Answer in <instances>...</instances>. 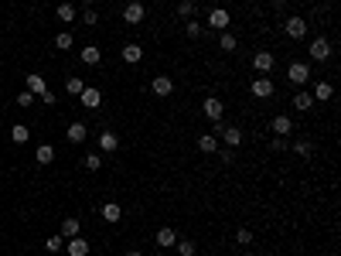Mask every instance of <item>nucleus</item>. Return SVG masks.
Here are the masks:
<instances>
[{
	"label": "nucleus",
	"instance_id": "obj_27",
	"mask_svg": "<svg viewBox=\"0 0 341 256\" xmlns=\"http://www.w3.org/2000/svg\"><path fill=\"white\" fill-rule=\"evenodd\" d=\"M82 89H86V82L78 79V76H68V79H65V92H68V96L78 99V92H82Z\"/></svg>",
	"mask_w": 341,
	"mask_h": 256
},
{
	"label": "nucleus",
	"instance_id": "obj_36",
	"mask_svg": "<svg viewBox=\"0 0 341 256\" xmlns=\"http://www.w3.org/2000/svg\"><path fill=\"white\" fill-rule=\"evenodd\" d=\"M184 34H188V38H198V34H202V24H198V20H184Z\"/></svg>",
	"mask_w": 341,
	"mask_h": 256
},
{
	"label": "nucleus",
	"instance_id": "obj_44",
	"mask_svg": "<svg viewBox=\"0 0 341 256\" xmlns=\"http://www.w3.org/2000/svg\"><path fill=\"white\" fill-rule=\"evenodd\" d=\"M242 256H252V253H242Z\"/></svg>",
	"mask_w": 341,
	"mask_h": 256
},
{
	"label": "nucleus",
	"instance_id": "obj_10",
	"mask_svg": "<svg viewBox=\"0 0 341 256\" xmlns=\"http://www.w3.org/2000/svg\"><path fill=\"white\" fill-rule=\"evenodd\" d=\"M150 89H154V96H170L174 92V82H170V76H154V82H150Z\"/></svg>",
	"mask_w": 341,
	"mask_h": 256
},
{
	"label": "nucleus",
	"instance_id": "obj_1",
	"mask_svg": "<svg viewBox=\"0 0 341 256\" xmlns=\"http://www.w3.org/2000/svg\"><path fill=\"white\" fill-rule=\"evenodd\" d=\"M284 34H286V38H294V41H304V38H307V20L297 18V14L286 18L284 20Z\"/></svg>",
	"mask_w": 341,
	"mask_h": 256
},
{
	"label": "nucleus",
	"instance_id": "obj_22",
	"mask_svg": "<svg viewBox=\"0 0 341 256\" xmlns=\"http://www.w3.org/2000/svg\"><path fill=\"white\" fill-rule=\"evenodd\" d=\"M331 96H334V86H331V82H318V86H314V99H318V102H328Z\"/></svg>",
	"mask_w": 341,
	"mask_h": 256
},
{
	"label": "nucleus",
	"instance_id": "obj_9",
	"mask_svg": "<svg viewBox=\"0 0 341 256\" xmlns=\"http://www.w3.org/2000/svg\"><path fill=\"white\" fill-rule=\"evenodd\" d=\"M252 68H256L260 76H270V72H273V55H270V52H256V55H252Z\"/></svg>",
	"mask_w": 341,
	"mask_h": 256
},
{
	"label": "nucleus",
	"instance_id": "obj_13",
	"mask_svg": "<svg viewBox=\"0 0 341 256\" xmlns=\"http://www.w3.org/2000/svg\"><path fill=\"white\" fill-rule=\"evenodd\" d=\"M208 28H215V31H228V10L215 7V10L208 14Z\"/></svg>",
	"mask_w": 341,
	"mask_h": 256
},
{
	"label": "nucleus",
	"instance_id": "obj_16",
	"mask_svg": "<svg viewBox=\"0 0 341 256\" xmlns=\"http://www.w3.org/2000/svg\"><path fill=\"white\" fill-rule=\"evenodd\" d=\"M218 130H222V140H226L232 150L242 144V130H239V126H218Z\"/></svg>",
	"mask_w": 341,
	"mask_h": 256
},
{
	"label": "nucleus",
	"instance_id": "obj_30",
	"mask_svg": "<svg viewBox=\"0 0 341 256\" xmlns=\"http://www.w3.org/2000/svg\"><path fill=\"white\" fill-rule=\"evenodd\" d=\"M58 20H65V24H68V20H76V7H72V4H58Z\"/></svg>",
	"mask_w": 341,
	"mask_h": 256
},
{
	"label": "nucleus",
	"instance_id": "obj_20",
	"mask_svg": "<svg viewBox=\"0 0 341 256\" xmlns=\"http://www.w3.org/2000/svg\"><path fill=\"white\" fill-rule=\"evenodd\" d=\"M99 212H102L106 222H120V218H123V208H120L116 202H102V208H99Z\"/></svg>",
	"mask_w": 341,
	"mask_h": 256
},
{
	"label": "nucleus",
	"instance_id": "obj_3",
	"mask_svg": "<svg viewBox=\"0 0 341 256\" xmlns=\"http://www.w3.org/2000/svg\"><path fill=\"white\" fill-rule=\"evenodd\" d=\"M273 92H276V86H273L270 76H256V79H252V96L256 99H270Z\"/></svg>",
	"mask_w": 341,
	"mask_h": 256
},
{
	"label": "nucleus",
	"instance_id": "obj_25",
	"mask_svg": "<svg viewBox=\"0 0 341 256\" xmlns=\"http://www.w3.org/2000/svg\"><path fill=\"white\" fill-rule=\"evenodd\" d=\"M10 140H14V144H28V140H31V130H28L24 123H14V126H10Z\"/></svg>",
	"mask_w": 341,
	"mask_h": 256
},
{
	"label": "nucleus",
	"instance_id": "obj_45",
	"mask_svg": "<svg viewBox=\"0 0 341 256\" xmlns=\"http://www.w3.org/2000/svg\"><path fill=\"white\" fill-rule=\"evenodd\" d=\"M154 4H160V0H154Z\"/></svg>",
	"mask_w": 341,
	"mask_h": 256
},
{
	"label": "nucleus",
	"instance_id": "obj_17",
	"mask_svg": "<svg viewBox=\"0 0 341 256\" xmlns=\"http://www.w3.org/2000/svg\"><path fill=\"white\" fill-rule=\"evenodd\" d=\"M24 82H28V92H34V96H44V92H48V82L41 79L38 72H31V76H28Z\"/></svg>",
	"mask_w": 341,
	"mask_h": 256
},
{
	"label": "nucleus",
	"instance_id": "obj_28",
	"mask_svg": "<svg viewBox=\"0 0 341 256\" xmlns=\"http://www.w3.org/2000/svg\"><path fill=\"white\" fill-rule=\"evenodd\" d=\"M174 250H178L181 256H194V253H198V246H194L191 239H178V242H174Z\"/></svg>",
	"mask_w": 341,
	"mask_h": 256
},
{
	"label": "nucleus",
	"instance_id": "obj_8",
	"mask_svg": "<svg viewBox=\"0 0 341 256\" xmlns=\"http://www.w3.org/2000/svg\"><path fill=\"white\" fill-rule=\"evenodd\" d=\"M123 20H126V24H140V20H144V4H140V0H130V4L123 7Z\"/></svg>",
	"mask_w": 341,
	"mask_h": 256
},
{
	"label": "nucleus",
	"instance_id": "obj_31",
	"mask_svg": "<svg viewBox=\"0 0 341 256\" xmlns=\"http://www.w3.org/2000/svg\"><path fill=\"white\" fill-rule=\"evenodd\" d=\"M194 10H198V7H194V0H181V4H178V14H181L184 20L194 18Z\"/></svg>",
	"mask_w": 341,
	"mask_h": 256
},
{
	"label": "nucleus",
	"instance_id": "obj_7",
	"mask_svg": "<svg viewBox=\"0 0 341 256\" xmlns=\"http://www.w3.org/2000/svg\"><path fill=\"white\" fill-rule=\"evenodd\" d=\"M286 79L294 82V86H304V82L310 79V68H307L304 62H290V68H286Z\"/></svg>",
	"mask_w": 341,
	"mask_h": 256
},
{
	"label": "nucleus",
	"instance_id": "obj_19",
	"mask_svg": "<svg viewBox=\"0 0 341 256\" xmlns=\"http://www.w3.org/2000/svg\"><path fill=\"white\" fill-rule=\"evenodd\" d=\"M82 62H86V65H99V62H102V48H99V44H86V48H82Z\"/></svg>",
	"mask_w": 341,
	"mask_h": 256
},
{
	"label": "nucleus",
	"instance_id": "obj_6",
	"mask_svg": "<svg viewBox=\"0 0 341 256\" xmlns=\"http://www.w3.org/2000/svg\"><path fill=\"white\" fill-rule=\"evenodd\" d=\"M270 130H273V137H290V134H294V120L280 113V116L270 120Z\"/></svg>",
	"mask_w": 341,
	"mask_h": 256
},
{
	"label": "nucleus",
	"instance_id": "obj_34",
	"mask_svg": "<svg viewBox=\"0 0 341 256\" xmlns=\"http://www.w3.org/2000/svg\"><path fill=\"white\" fill-rule=\"evenodd\" d=\"M44 250H48V253H58V250H65V236H52L48 242H44Z\"/></svg>",
	"mask_w": 341,
	"mask_h": 256
},
{
	"label": "nucleus",
	"instance_id": "obj_4",
	"mask_svg": "<svg viewBox=\"0 0 341 256\" xmlns=\"http://www.w3.org/2000/svg\"><path fill=\"white\" fill-rule=\"evenodd\" d=\"M78 102H82L86 110H99V106H102V92H99L96 86H86V89L78 92Z\"/></svg>",
	"mask_w": 341,
	"mask_h": 256
},
{
	"label": "nucleus",
	"instance_id": "obj_11",
	"mask_svg": "<svg viewBox=\"0 0 341 256\" xmlns=\"http://www.w3.org/2000/svg\"><path fill=\"white\" fill-rule=\"evenodd\" d=\"M65 137H68V144H82V140L89 137V126H86V123H68V130H65Z\"/></svg>",
	"mask_w": 341,
	"mask_h": 256
},
{
	"label": "nucleus",
	"instance_id": "obj_18",
	"mask_svg": "<svg viewBox=\"0 0 341 256\" xmlns=\"http://www.w3.org/2000/svg\"><path fill=\"white\" fill-rule=\"evenodd\" d=\"M154 242H157L160 250H170V246L178 242V232H174V229H168V226H164V229H157V239H154Z\"/></svg>",
	"mask_w": 341,
	"mask_h": 256
},
{
	"label": "nucleus",
	"instance_id": "obj_23",
	"mask_svg": "<svg viewBox=\"0 0 341 256\" xmlns=\"http://www.w3.org/2000/svg\"><path fill=\"white\" fill-rule=\"evenodd\" d=\"M34 160H38V164H52V160H55V147H52V144H41L38 150H34Z\"/></svg>",
	"mask_w": 341,
	"mask_h": 256
},
{
	"label": "nucleus",
	"instance_id": "obj_38",
	"mask_svg": "<svg viewBox=\"0 0 341 256\" xmlns=\"http://www.w3.org/2000/svg\"><path fill=\"white\" fill-rule=\"evenodd\" d=\"M215 154H218V160H222V164H232V160H236V150H232V147H226V150H215Z\"/></svg>",
	"mask_w": 341,
	"mask_h": 256
},
{
	"label": "nucleus",
	"instance_id": "obj_35",
	"mask_svg": "<svg viewBox=\"0 0 341 256\" xmlns=\"http://www.w3.org/2000/svg\"><path fill=\"white\" fill-rule=\"evenodd\" d=\"M86 168L89 171H99L102 168V154H86Z\"/></svg>",
	"mask_w": 341,
	"mask_h": 256
},
{
	"label": "nucleus",
	"instance_id": "obj_32",
	"mask_svg": "<svg viewBox=\"0 0 341 256\" xmlns=\"http://www.w3.org/2000/svg\"><path fill=\"white\" fill-rule=\"evenodd\" d=\"M72 44H76V38H72L68 31H62V34H55V48H62V52H68Z\"/></svg>",
	"mask_w": 341,
	"mask_h": 256
},
{
	"label": "nucleus",
	"instance_id": "obj_14",
	"mask_svg": "<svg viewBox=\"0 0 341 256\" xmlns=\"http://www.w3.org/2000/svg\"><path fill=\"white\" fill-rule=\"evenodd\" d=\"M116 147H120V137H116L113 130H102V134H99V150H102V154H113Z\"/></svg>",
	"mask_w": 341,
	"mask_h": 256
},
{
	"label": "nucleus",
	"instance_id": "obj_29",
	"mask_svg": "<svg viewBox=\"0 0 341 256\" xmlns=\"http://www.w3.org/2000/svg\"><path fill=\"white\" fill-rule=\"evenodd\" d=\"M236 44H239V41H236V34H232V31H222L218 48H222V52H236Z\"/></svg>",
	"mask_w": 341,
	"mask_h": 256
},
{
	"label": "nucleus",
	"instance_id": "obj_41",
	"mask_svg": "<svg viewBox=\"0 0 341 256\" xmlns=\"http://www.w3.org/2000/svg\"><path fill=\"white\" fill-rule=\"evenodd\" d=\"M270 147H273V150H276V154H280V150H286V147H290V144H286V137H273V144H270Z\"/></svg>",
	"mask_w": 341,
	"mask_h": 256
},
{
	"label": "nucleus",
	"instance_id": "obj_39",
	"mask_svg": "<svg viewBox=\"0 0 341 256\" xmlns=\"http://www.w3.org/2000/svg\"><path fill=\"white\" fill-rule=\"evenodd\" d=\"M236 239H239V246H249V242H252V232H249V229H239Z\"/></svg>",
	"mask_w": 341,
	"mask_h": 256
},
{
	"label": "nucleus",
	"instance_id": "obj_33",
	"mask_svg": "<svg viewBox=\"0 0 341 256\" xmlns=\"http://www.w3.org/2000/svg\"><path fill=\"white\" fill-rule=\"evenodd\" d=\"M290 150H294L297 158H310V144H307V140H294V147H290Z\"/></svg>",
	"mask_w": 341,
	"mask_h": 256
},
{
	"label": "nucleus",
	"instance_id": "obj_26",
	"mask_svg": "<svg viewBox=\"0 0 341 256\" xmlns=\"http://www.w3.org/2000/svg\"><path fill=\"white\" fill-rule=\"evenodd\" d=\"M78 229H82V226H78V218H76V216H68L65 222H62V236H65V239L78 236Z\"/></svg>",
	"mask_w": 341,
	"mask_h": 256
},
{
	"label": "nucleus",
	"instance_id": "obj_40",
	"mask_svg": "<svg viewBox=\"0 0 341 256\" xmlns=\"http://www.w3.org/2000/svg\"><path fill=\"white\" fill-rule=\"evenodd\" d=\"M18 102H20V106H34V92H28V89H24V92L18 96Z\"/></svg>",
	"mask_w": 341,
	"mask_h": 256
},
{
	"label": "nucleus",
	"instance_id": "obj_12",
	"mask_svg": "<svg viewBox=\"0 0 341 256\" xmlns=\"http://www.w3.org/2000/svg\"><path fill=\"white\" fill-rule=\"evenodd\" d=\"M65 250H68V256H89V239H65Z\"/></svg>",
	"mask_w": 341,
	"mask_h": 256
},
{
	"label": "nucleus",
	"instance_id": "obj_43",
	"mask_svg": "<svg viewBox=\"0 0 341 256\" xmlns=\"http://www.w3.org/2000/svg\"><path fill=\"white\" fill-rule=\"evenodd\" d=\"M82 4H86V7H92V4H96V0H82Z\"/></svg>",
	"mask_w": 341,
	"mask_h": 256
},
{
	"label": "nucleus",
	"instance_id": "obj_2",
	"mask_svg": "<svg viewBox=\"0 0 341 256\" xmlns=\"http://www.w3.org/2000/svg\"><path fill=\"white\" fill-rule=\"evenodd\" d=\"M202 113L212 120V123H222V116H226V106H222V99H215V96H208L205 102H202Z\"/></svg>",
	"mask_w": 341,
	"mask_h": 256
},
{
	"label": "nucleus",
	"instance_id": "obj_5",
	"mask_svg": "<svg viewBox=\"0 0 341 256\" xmlns=\"http://www.w3.org/2000/svg\"><path fill=\"white\" fill-rule=\"evenodd\" d=\"M307 52H310V58H314V62H328V58H331V41H328V38H314Z\"/></svg>",
	"mask_w": 341,
	"mask_h": 256
},
{
	"label": "nucleus",
	"instance_id": "obj_37",
	"mask_svg": "<svg viewBox=\"0 0 341 256\" xmlns=\"http://www.w3.org/2000/svg\"><path fill=\"white\" fill-rule=\"evenodd\" d=\"M82 24H89V28H96V24H99V14H96L92 7H86V14H82Z\"/></svg>",
	"mask_w": 341,
	"mask_h": 256
},
{
	"label": "nucleus",
	"instance_id": "obj_21",
	"mask_svg": "<svg viewBox=\"0 0 341 256\" xmlns=\"http://www.w3.org/2000/svg\"><path fill=\"white\" fill-rule=\"evenodd\" d=\"M198 150H202V154H215V150H218L215 134H202V137H198Z\"/></svg>",
	"mask_w": 341,
	"mask_h": 256
},
{
	"label": "nucleus",
	"instance_id": "obj_15",
	"mask_svg": "<svg viewBox=\"0 0 341 256\" xmlns=\"http://www.w3.org/2000/svg\"><path fill=\"white\" fill-rule=\"evenodd\" d=\"M120 58L126 62V65H136V62L144 58V48H140V44H136V41H130V44H126V48H123V52H120Z\"/></svg>",
	"mask_w": 341,
	"mask_h": 256
},
{
	"label": "nucleus",
	"instance_id": "obj_24",
	"mask_svg": "<svg viewBox=\"0 0 341 256\" xmlns=\"http://www.w3.org/2000/svg\"><path fill=\"white\" fill-rule=\"evenodd\" d=\"M310 106H314V96H310V92H297V96H294V110H297V113H307Z\"/></svg>",
	"mask_w": 341,
	"mask_h": 256
},
{
	"label": "nucleus",
	"instance_id": "obj_42",
	"mask_svg": "<svg viewBox=\"0 0 341 256\" xmlns=\"http://www.w3.org/2000/svg\"><path fill=\"white\" fill-rule=\"evenodd\" d=\"M126 256H144V253H140V250H130V253H126Z\"/></svg>",
	"mask_w": 341,
	"mask_h": 256
}]
</instances>
